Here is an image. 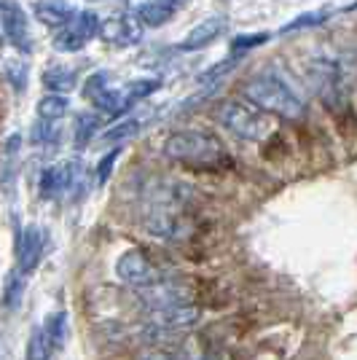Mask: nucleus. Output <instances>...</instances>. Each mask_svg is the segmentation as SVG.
<instances>
[{
  "label": "nucleus",
  "instance_id": "nucleus-15",
  "mask_svg": "<svg viewBox=\"0 0 357 360\" xmlns=\"http://www.w3.org/2000/svg\"><path fill=\"white\" fill-rule=\"evenodd\" d=\"M223 30H226L223 16H207L205 22H199L196 27H191V32L183 38L180 49H183V51H199V49H205V46L212 44V41H218Z\"/></svg>",
  "mask_w": 357,
  "mask_h": 360
},
{
  "label": "nucleus",
  "instance_id": "nucleus-30",
  "mask_svg": "<svg viewBox=\"0 0 357 360\" xmlns=\"http://www.w3.org/2000/svg\"><path fill=\"white\" fill-rule=\"evenodd\" d=\"M159 3H164V6H169V8H175V11H178L186 0H159Z\"/></svg>",
  "mask_w": 357,
  "mask_h": 360
},
{
  "label": "nucleus",
  "instance_id": "nucleus-12",
  "mask_svg": "<svg viewBox=\"0 0 357 360\" xmlns=\"http://www.w3.org/2000/svg\"><path fill=\"white\" fill-rule=\"evenodd\" d=\"M46 253V231L41 226H25V231H22V237L16 242V258H19V269L25 271V274H30L35 271V266L41 264V258Z\"/></svg>",
  "mask_w": 357,
  "mask_h": 360
},
{
  "label": "nucleus",
  "instance_id": "nucleus-14",
  "mask_svg": "<svg viewBox=\"0 0 357 360\" xmlns=\"http://www.w3.org/2000/svg\"><path fill=\"white\" fill-rule=\"evenodd\" d=\"M19 156H22V135H11L3 146V167H0V188L8 199H14L16 194Z\"/></svg>",
  "mask_w": 357,
  "mask_h": 360
},
{
  "label": "nucleus",
  "instance_id": "nucleus-26",
  "mask_svg": "<svg viewBox=\"0 0 357 360\" xmlns=\"http://www.w3.org/2000/svg\"><path fill=\"white\" fill-rule=\"evenodd\" d=\"M6 75H8V81H11V86L16 91L25 89V81H27V68L22 65V62H8L6 65Z\"/></svg>",
  "mask_w": 357,
  "mask_h": 360
},
{
  "label": "nucleus",
  "instance_id": "nucleus-7",
  "mask_svg": "<svg viewBox=\"0 0 357 360\" xmlns=\"http://www.w3.org/2000/svg\"><path fill=\"white\" fill-rule=\"evenodd\" d=\"M100 35H103V19L94 14V11H78L73 25L62 27L54 35L51 46L57 51H62V54H73V51H81L91 38H100Z\"/></svg>",
  "mask_w": 357,
  "mask_h": 360
},
{
  "label": "nucleus",
  "instance_id": "nucleus-18",
  "mask_svg": "<svg viewBox=\"0 0 357 360\" xmlns=\"http://www.w3.org/2000/svg\"><path fill=\"white\" fill-rule=\"evenodd\" d=\"M100 116L94 113H78L73 124V140H75V148H86L91 140L97 137V129H100Z\"/></svg>",
  "mask_w": 357,
  "mask_h": 360
},
{
  "label": "nucleus",
  "instance_id": "nucleus-24",
  "mask_svg": "<svg viewBox=\"0 0 357 360\" xmlns=\"http://www.w3.org/2000/svg\"><path fill=\"white\" fill-rule=\"evenodd\" d=\"M268 35L266 32H255V35H239V38H234L231 41V57H239L242 51H250V49H255V46L266 44Z\"/></svg>",
  "mask_w": 357,
  "mask_h": 360
},
{
  "label": "nucleus",
  "instance_id": "nucleus-11",
  "mask_svg": "<svg viewBox=\"0 0 357 360\" xmlns=\"http://www.w3.org/2000/svg\"><path fill=\"white\" fill-rule=\"evenodd\" d=\"M143 19L137 11H124V14L113 16L110 22H103V41H108L110 46H134L143 38Z\"/></svg>",
  "mask_w": 357,
  "mask_h": 360
},
{
  "label": "nucleus",
  "instance_id": "nucleus-28",
  "mask_svg": "<svg viewBox=\"0 0 357 360\" xmlns=\"http://www.w3.org/2000/svg\"><path fill=\"white\" fill-rule=\"evenodd\" d=\"M119 156H121V148L110 150V153H108V156H105L103 162H100V165H97V169H94V172H97V186H103L105 180L110 178V167L116 165V159H119Z\"/></svg>",
  "mask_w": 357,
  "mask_h": 360
},
{
  "label": "nucleus",
  "instance_id": "nucleus-25",
  "mask_svg": "<svg viewBox=\"0 0 357 360\" xmlns=\"http://www.w3.org/2000/svg\"><path fill=\"white\" fill-rule=\"evenodd\" d=\"M110 86H113V84H110V75H108V73H94L89 81H86L84 94H86V100H91V103H94V100H97L100 94H105Z\"/></svg>",
  "mask_w": 357,
  "mask_h": 360
},
{
  "label": "nucleus",
  "instance_id": "nucleus-8",
  "mask_svg": "<svg viewBox=\"0 0 357 360\" xmlns=\"http://www.w3.org/2000/svg\"><path fill=\"white\" fill-rule=\"evenodd\" d=\"M0 30L19 54H32L30 19L16 0H0Z\"/></svg>",
  "mask_w": 357,
  "mask_h": 360
},
{
  "label": "nucleus",
  "instance_id": "nucleus-9",
  "mask_svg": "<svg viewBox=\"0 0 357 360\" xmlns=\"http://www.w3.org/2000/svg\"><path fill=\"white\" fill-rule=\"evenodd\" d=\"M84 178V167L78 159H70V162H60V165L46 167L41 172V180H38V191L44 199H57L62 194H73L78 188V183Z\"/></svg>",
  "mask_w": 357,
  "mask_h": 360
},
{
  "label": "nucleus",
  "instance_id": "nucleus-4",
  "mask_svg": "<svg viewBox=\"0 0 357 360\" xmlns=\"http://www.w3.org/2000/svg\"><path fill=\"white\" fill-rule=\"evenodd\" d=\"M215 116L231 135H237L239 140H247V143H261L274 132L271 113L247 105L242 100H223L215 110Z\"/></svg>",
  "mask_w": 357,
  "mask_h": 360
},
{
  "label": "nucleus",
  "instance_id": "nucleus-23",
  "mask_svg": "<svg viewBox=\"0 0 357 360\" xmlns=\"http://www.w3.org/2000/svg\"><path fill=\"white\" fill-rule=\"evenodd\" d=\"M51 352H54V347H51V342H48L46 330L38 328L30 336V342H27V360H48L51 358Z\"/></svg>",
  "mask_w": 357,
  "mask_h": 360
},
{
  "label": "nucleus",
  "instance_id": "nucleus-22",
  "mask_svg": "<svg viewBox=\"0 0 357 360\" xmlns=\"http://www.w3.org/2000/svg\"><path fill=\"white\" fill-rule=\"evenodd\" d=\"M44 330H46V336H48V342H51V347H54V352H57V349L65 345V333H67V315H65V312L51 315L48 320H46Z\"/></svg>",
  "mask_w": 357,
  "mask_h": 360
},
{
  "label": "nucleus",
  "instance_id": "nucleus-3",
  "mask_svg": "<svg viewBox=\"0 0 357 360\" xmlns=\"http://www.w3.org/2000/svg\"><path fill=\"white\" fill-rule=\"evenodd\" d=\"M306 75L314 94L330 113H344L349 108V81L342 62L330 54H317L306 65Z\"/></svg>",
  "mask_w": 357,
  "mask_h": 360
},
{
  "label": "nucleus",
  "instance_id": "nucleus-10",
  "mask_svg": "<svg viewBox=\"0 0 357 360\" xmlns=\"http://www.w3.org/2000/svg\"><path fill=\"white\" fill-rule=\"evenodd\" d=\"M137 296L145 301V307H148L150 312L169 309V307H183V304H191V299H194L191 288L183 285L180 280H162L156 285L137 290Z\"/></svg>",
  "mask_w": 357,
  "mask_h": 360
},
{
  "label": "nucleus",
  "instance_id": "nucleus-31",
  "mask_svg": "<svg viewBox=\"0 0 357 360\" xmlns=\"http://www.w3.org/2000/svg\"><path fill=\"white\" fill-rule=\"evenodd\" d=\"M89 3H105V0H89Z\"/></svg>",
  "mask_w": 357,
  "mask_h": 360
},
{
  "label": "nucleus",
  "instance_id": "nucleus-16",
  "mask_svg": "<svg viewBox=\"0 0 357 360\" xmlns=\"http://www.w3.org/2000/svg\"><path fill=\"white\" fill-rule=\"evenodd\" d=\"M78 68H67V65H51L44 70V86L51 94L54 91H73L78 86Z\"/></svg>",
  "mask_w": 357,
  "mask_h": 360
},
{
  "label": "nucleus",
  "instance_id": "nucleus-20",
  "mask_svg": "<svg viewBox=\"0 0 357 360\" xmlns=\"http://www.w3.org/2000/svg\"><path fill=\"white\" fill-rule=\"evenodd\" d=\"M67 110H70V103L62 94H46L44 100H38V116H41V121H51L54 124L62 116H67Z\"/></svg>",
  "mask_w": 357,
  "mask_h": 360
},
{
  "label": "nucleus",
  "instance_id": "nucleus-1",
  "mask_svg": "<svg viewBox=\"0 0 357 360\" xmlns=\"http://www.w3.org/2000/svg\"><path fill=\"white\" fill-rule=\"evenodd\" d=\"M242 91L255 108L266 110L271 116L287 121H298L306 116V103H304L301 91L293 89L290 81L280 70H264V73L250 75Z\"/></svg>",
  "mask_w": 357,
  "mask_h": 360
},
{
  "label": "nucleus",
  "instance_id": "nucleus-27",
  "mask_svg": "<svg viewBox=\"0 0 357 360\" xmlns=\"http://www.w3.org/2000/svg\"><path fill=\"white\" fill-rule=\"evenodd\" d=\"M323 19H325V11H317V14H304V16H298L296 22H290V25H285L283 32L304 30V27H312V25H320Z\"/></svg>",
  "mask_w": 357,
  "mask_h": 360
},
{
  "label": "nucleus",
  "instance_id": "nucleus-13",
  "mask_svg": "<svg viewBox=\"0 0 357 360\" xmlns=\"http://www.w3.org/2000/svg\"><path fill=\"white\" fill-rule=\"evenodd\" d=\"M32 16H35V22H41L46 27L62 30V27L73 25L78 11L67 0H35L32 3Z\"/></svg>",
  "mask_w": 357,
  "mask_h": 360
},
{
  "label": "nucleus",
  "instance_id": "nucleus-21",
  "mask_svg": "<svg viewBox=\"0 0 357 360\" xmlns=\"http://www.w3.org/2000/svg\"><path fill=\"white\" fill-rule=\"evenodd\" d=\"M145 121H148V116H145V113H140V116H129V119L119 121L116 127H110V129L103 135V140H108V143H113V140H126V137L143 132Z\"/></svg>",
  "mask_w": 357,
  "mask_h": 360
},
{
  "label": "nucleus",
  "instance_id": "nucleus-17",
  "mask_svg": "<svg viewBox=\"0 0 357 360\" xmlns=\"http://www.w3.org/2000/svg\"><path fill=\"white\" fill-rule=\"evenodd\" d=\"M27 274L19 269H11L8 277H6V285H3V312H16L22 307V299H25V288H27Z\"/></svg>",
  "mask_w": 357,
  "mask_h": 360
},
{
  "label": "nucleus",
  "instance_id": "nucleus-5",
  "mask_svg": "<svg viewBox=\"0 0 357 360\" xmlns=\"http://www.w3.org/2000/svg\"><path fill=\"white\" fill-rule=\"evenodd\" d=\"M202 312L194 304H183V307H169V309H156L150 312L148 323L143 328V339L150 345H162L169 339H178L180 333L191 330L199 323Z\"/></svg>",
  "mask_w": 357,
  "mask_h": 360
},
{
  "label": "nucleus",
  "instance_id": "nucleus-19",
  "mask_svg": "<svg viewBox=\"0 0 357 360\" xmlns=\"http://www.w3.org/2000/svg\"><path fill=\"white\" fill-rule=\"evenodd\" d=\"M137 14H140L145 27H162V25H167L178 11L169 8V6H164V3H159V0H148V3H143V6L137 8Z\"/></svg>",
  "mask_w": 357,
  "mask_h": 360
},
{
  "label": "nucleus",
  "instance_id": "nucleus-2",
  "mask_svg": "<svg viewBox=\"0 0 357 360\" xmlns=\"http://www.w3.org/2000/svg\"><path fill=\"white\" fill-rule=\"evenodd\" d=\"M164 156L188 167H202V169H218L228 162L223 140L205 129H180L164 140Z\"/></svg>",
  "mask_w": 357,
  "mask_h": 360
},
{
  "label": "nucleus",
  "instance_id": "nucleus-29",
  "mask_svg": "<svg viewBox=\"0 0 357 360\" xmlns=\"http://www.w3.org/2000/svg\"><path fill=\"white\" fill-rule=\"evenodd\" d=\"M140 360H180V358L175 352H169V349H159V347H156V349H148Z\"/></svg>",
  "mask_w": 357,
  "mask_h": 360
},
{
  "label": "nucleus",
  "instance_id": "nucleus-6",
  "mask_svg": "<svg viewBox=\"0 0 357 360\" xmlns=\"http://www.w3.org/2000/svg\"><path fill=\"white\" fill-rule=\"evenodd\" d=\"M116 274H119V280L124 285L134 288V290H143V288H150L167 280L164 271L143 250H126L121 255L116 261Z\"/></svg>",
  "mask_w": 357,
  "mask_h": 360
}]
</instances>
